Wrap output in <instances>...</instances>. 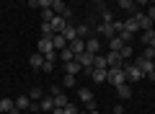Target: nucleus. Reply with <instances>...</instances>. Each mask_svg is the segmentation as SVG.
I'll return each instance as SVG.
<instances>
[{
  "label": "nucleus",
  "instance_id": "nucleus-31",
  "mask_svg": "<svg viewBox=\"0 0 155 114\" xmlns=\"http://www.w3.org/2000/svg\"><path fill=\"white\" fill-rule=\"evenodd\" d=\"M101 23H114V13L104 8V11H101Z\"/></svg>",
  "mask_w": 155,
  "mask_h": 114
},
{
  "label": "nucleus",
  "instance_id": "nucleus-51",
  "mask_svg": "<svg viewBox=\"0 0 155 114\" xmlns=\"http://www.w3.org/2000/svg\"><path fill=\"white\" fill-rule=\"evenodd\" d=\"M153 65H155V60H153Z\"/></svg>",
  "mask_w": 155,
  "mask_h": 114
},
{
  "label": "nucleus",
  "instance_id": "nucleus-14",
  "mask_svg": "<svg viewBox=\"0 0 155 114\" xmlns=\"http://www.w3.org/2000/svg\"><path fill=\"white\" fill-rule=\"evenodd\" d=\"M52 29H54V34H62V29H65L67 26V21H65V16H54V18H52Z\"/></svg>",
  "mask_w": 155,
  "mask_h": 114
},
{
  "label": "nucleus",
  "instance_id": "nucleus-1",
  "mask_svg": "<svg viewBox=\"0 0 155 114\" xmlns=\"http://www.w3.org/2000/svg\"><path fill=\"white\" fill-rule=\"evenodd\" d=\"M109 83L111 86H122V83H127V70L124 67H109Z\"/></svg>",
  "mask_w": 155,
  "mask_h": 114
},
{
  "label": "nucleus",
  "instance_id": "nucleus-43",
  "mask_svg": "<svg viewBox=\"0 0 155 114\" xmlns=\"http://www.w3.org/2000/svg\"><path fill=\"white\" fill-rule=\"evenodd\" d=\"M134 5H137V8H145V5H150V0H134Z\"/></svg>",
  "mask_w": 155,
  "mask_h": 114
},
{
  "label": "nucleus",
  "instance_id": "nucleus-46",
  "mask_svg": "<svg viewBox=\"0 0 155 114\" xmlns=\"http://www.w3.org/2000/svg\"><path fill=\"white\" fill-rule=\"evenodd\" d=\"M147 81H153V83H155V70H153V73H147Z\"/></svg>",
  "mask_w": 155,
  "mask_h": 114
},
{
  "label": "nucleus",
  "instance_id": "nucleus-35",
  "mask_svg": "<svg viewBox=\"0 0 155 114\" xmlns=\"http://www.w3.org/2000/svg\"><path fill=\"white\" fill-rule=\"evenodd\" d=\"M54 16H57V13L52 11V8H44V11H41V21H52Z\"/></svg>",
  "mask_w": 155,
  "mask_h": 114
},
{
  "label": "nucleus",
  "instance_id": "nucleus-38",
  "mask_svg": "<svg viewBox=\"0 0 155 114\" xmlns=\"http://www.w3.org/2000/svg\"><path fill=\"white\" fill-rule=\"evenodd\" d=\"M44 60H47V62H57V49H52V52H47V54H44Z\"/></svg>",
  "mask_w": 155,
  "mask_h": 114
},
{
  "label": "nucleus",
  "instance_id": "nucleus-26",
  "mask_svg": "<svg viewBox=\"0 0 155 114\" xmlns=\"http://www.w3.org/2000/svg\"><path fill=\"white\" fill-rule=\"evenodd\" d=\"M153 36H155V29H147V31H140V42L147 47L150 42H153Z\"/></svg>",
  "mask_w": 155,
  "mask_h": 114
},
{
  "label": "nucleus",
  "instance_id": "nucleus-6",
  "mask_svg": "<svg viewBox=\"0 0 155 114\" xmlns=\"http://www.w3.org/2000/svg\"><path fill=\"white\" fill-rule=\"evenodd\" d=\"M67 47H70V52L78 57L80 52H85V39H80V36H78V39H72V42H67Z\"/></svg>",
  "mask_w": 155,
  "mask_h": 114
},
{
  "label": "nucleus",
  "instance_id": "nucleus-22",
  "mask_svg": "<svg viewBox=\"0 0 155 114\" xmlns=\"http://www.w3.org/2000/svg\"><path fill=\"white\" fill-rule=\"evenodd\" d=\"M13 109H16V101H13V98H0V112L3 114L13 112Z\"/></svg>",
  "mask_w": 155,
  "mask_h": 114
},
{
  "label": "nucleus",
  "instance_id": "nucleus-33",
  "mask_svg": "<svg viewBox=\"0 0 155 114\" xmlns=\"http://www.w3.org/2000/svg\"><path fill=\"white\" fill-rule=\"evenodd\" d=\"M62 86L72 88V86H75V75H67V73H65V75H62Z\"/></svg>",
  "mask_w": 155,
  "mask_h": 114
},
{
  "label": "nucleus",
  "instance_id": "nucleus-19",
  "mask_svg": "<svg viewBox=\"0 0 155 114\" xmlns=\"http://www.w3.org/2000/svg\"><path fill=\"white\" fill-rule=\"evenodd\" d=\"M39 109H41V112H52V109H54V96H44L39 101Z\"/></svg>",
  "mask_w": 155,
  "mask_h": 114
},
{
  "label": "nucleus",
  "instance_id": "nucleus-2",
  "mask_svg": "<svg viewBox=\"0 0 155 114\" xmlns=\"http://www.w3.org/2000/svg\"><path fill=\"white\" fill-rule=\"evenodd\" d=\"M124 70H127V83H137L145 78V73L140 70L137 65H124Z\"/></svg>",
  "mask_w": 155,
  "mask_h": 114
},
{
  "label": "nucleus",
  "instance_id": "nucleus-9",
  "mask_svg": "<svg viewBox=\"0 0 155 114\" xmlns=\"http://www.w3.org/2000/svg\"><path fill=\"white\" fill-rule=\"evenodd\" d=\"M93 57H96V54H91L88 49H85V52H80V54H78L75 60L80 62V65H83V67H93Z\"/></svg>",
  "mask_w": 155,
  "mask_h": 114
},
{
  "label": "nucleus",
  "instance_id": "nucleus-4",
  "mask_svg": "<svg viewBox=\"0 0 155 114\" xmlns=\"http://www.w3.org/2000/svg\"><path fill=\"white\" fill-rule=\"evenodd\" d=\"M52 49H54L52 36H41V39H39V44H36V52L39 54H47V52H52Z\"/></svg>",
  "mask_w": 155,
  "mask_h": 114
},
{
  "label": "nucleus",
  "instance_id": "nucleus-47",
  "mask_svg": "<svg viewBox=\"0 0 155 114\" xmlns=\"http://www.w3.org/2000/svg\"><path fill=\"white\" fill-rule=\"evenodd\" d=\"M8 114H21V109H18V106H16V109H13V112H8Z\"/></svg>",
  "mask_w": 155,
  "mask_h": 114
},
{
  "label": "nucleus",
  "instance_id": "nucleus-48",
  "mask_svg": "<svg viewBox=\"0 0 155 114\" xmlns=\"http://www.w3.org/2000/svg\"><path fill=\"white\" fill-rule=\"evenodd\" d=\"M147 47H153V49H155V36H153V42H150V44H147Z\"/></svg>",
  "mask_w": 155,
  "mask_h": 114
},
{
  "label": "nucleus",
  "instance_id": "nucleus-13",
  "mask_svg": "<svg viewBox=\"0 0 155 114\" xmlns=\"http://www.w3.org/2000/svg\"><path fill=\"white\" fill-rule=\"evenodd\" d=\"M62 36H65L67 42H72V39H78V26H75V23H67V26L62 29Z\"/></svg>",
  "mask_w": 155,
  "mask_h": 114
},
{
  "label": "nucleus",
  "instance_id": "nucleus-5",
  "mask_svg": "<svg viewBox=\"0 0 155 114\" xmlns=\"http://www.w3.org/2000/svg\"><path fill=\"white\" fill-rule=\"evenodd\" d=\"M124 29H127L129 34L137 36V34H140V21H137V16H127V18H124Z\"/></svg>",
  "mask_w": 155,
  "mask_h": 114
},
{
  "label": "nucleus",
  "instance_id": "nucleus-24",
  "mask_svg": "<svg viewBox=\"0 0 155 114\" xmlns=\"http://www.w3.org/2000/svg\"><path fill=\"white\" fill-rule=\"evenodd\" d=\"M52 44H54V49L60 52V49H65V47H67V39L62 36V34H54V36H52Z\"/></svg>",
  "mask_w": 155,
  "mask_h": 114
},
{
  "label": "nucleus",
  "instance_id": "nucleus-50",
  "mask_svg": "<svg viewBox=\"0 0 155 114\" xmlns=\"http://www.w3.org/2000/svg\"><path fill=\"white\" fill-rule=\"evenodd\" d=\"M93 3H104V0H93Z\"/></svg>",
  "mask_w": 155,
  "mask_h": 114
},
{
  "label": "nucleus",
  "instance_id": "nucleus-17",
  "mask_svg": "<svg viewBox=\"0 0 155 114\" xmlns=\"http://www.w3.org/2000/svg\"><path fill=\"white\" fill-rule=\"evenodd\" d=\"M78 98L83 104H93V91L91 88H78Z\"/></svg>",
  "mask_w": 155,
  "mask_h": 114
},
{
  "label": "nucleus",
  "instance_id": "nucleus-41",
  "mask_svg": "<svg viewBox=\"0 0 155 114\" xmlns=\"http://www.w3.org/2000/svg\"><path fill=\"white\" fill-rule=\"evenodd\" d=\"M41 70H44V73H52V70H54V62H47V60H44V67H41Z\"/></svg>",
  "mask_w": 155,
  "mask_h": 114
},
{
  "label": "nucleus",
  "instance_id": "nucleus-34",
  "mask_svg": "<svg viewBox=\"0 0 155 114\" xmlns=\"http://www.w3.org/2000/svg\"><path fill=\"white\" fill-rule=\"evenodd\" d=\"M140 57H145V60H155V49H153V47H145Z\"/></svg>",
  "mask_w": 155,
  "mask_h": 114
},
{
  "label": "nucleus",
  "instance_id": "nucleus-20",
  "mask_svg": "<svg viewBox=\"0 0 155 114\" xmlns=\"http://www.w3.org/2000/svg\"><path fill=\"white\" fill-rule=\"evenodd\" d=\"M91 78H93L96 83H106V81H109V70H96V67H93Z\"/></svg>",
  "mask_w": 155,
  "mask_h": 114
},
{
  "label": "nucleus",
  "instance_id": "nucleus-10",
  "mask_svg": "<svg viewBox=\"0 0 155 114\" xmlns=\"http://www.w3.org/2000/svg\"><path fill=\"white\" fill-rule=\"evenodd\" d=\"M106 60H109V67H124V60L119 52H109L106 54Z\"/></svg>",
  "mask_w": 155,
  "mask_h": 114
},
{
  "label": "nucleus",
  "instance_id": "nucleus-30",
  "mask_svg": "<svg viewBox=\"0 0 155 114\" xmlns=\"http://www.w3.org/2000/svg\"><path fill=\"white\" fill-rule=\"evenodd\" d=\"M67 101H70V98H67V96H65L62 91H60V93H54V106H65Z\"/></svg>",
  "mask_w": 155,
  "mask_h": 114
},
{
  "label": "nucleus",
  "instance_id": "nucleus-49",
  "mask_svg": "<svg viewBox=\"0 0 155 114\" xmlns=\"http://www.w3.org/2000/svg\"><path fill=\"white\" fill-rule=\"evenodd\" d=\"M78 114H91V112H78Z\"/></svg>",
  "mask_w": 155,
  "mask_h": 114
},
{
  "label": "nucleus",
  "instance_id": "nucleus-40",
  "mask_svg": "<svg viewBox=\"0 0 155 114\" xmlns=\"http://www.w3.org/2000/svg\"><path fill=\"white\" fill-rule=\"evenodd\" d=\"M52 3H54V0H39V8H41V11H44V8H52Z\"/></svg>",
  "mask_w": 155,
  "mask_h": 114
},
{
  "label": "nucleus",
  "instance_id": "nucleus-18",
  "mask_svg": "<svg viewBox=\"0 0 155 114\" xmlns=\"http://www.w3.org/2000/svg\"><path fill=\"white\" fill-rule=\"evenodd\" d=\"M116 3H119V8H122L124 13H129V16H132V13L137 11V5H134V0H116Z\"/></svg>",
  "mask_w": 155,
  "mask_h": 114
},
{
  "label": "nucleus",
  "instance_id": "nucleus-45",
  "mask_svg": "<svg viewBox=\"0 0 155 114\" xmlns=\"http://www.w3.org/2000/svg\"><path fill=\"white\" fill-rule=\"evenodd\" d=\"M114 114H124V109L122 106H114Z\"/></svg>",
  "mask_w": 155,
  "mask_h": 114
},
{
  "label": "nucleus",
  "instance_id": "nucleus-7",
  "mask_svg": "<svg viewBox=\"0 0 155 114\" xmlns=\"http://www.w3.org/2000/svg\"><path fill=\"white\" fill-rule=\"evenodd\" d=\"M134 65H137L140 70L145 73V78H147V73H153V70H155V65H153V60H145V57H137V60H134Z\"/></svg>",
  "mask_w": 155,
  "mask_h": 114
},
{
  "label": "nucleus",
  "instance_id": "nucleus-8",
  "mask_svg": "<svg viewBox=\"0 0 155 114\" xmlns=\"http://www.w3.org/2000/svg\"><path fill=\"white\" fill-rule=\"evenodd\" d=\"M85 49H88L91 54H98L101 52V39L98 36H88L85 39Z\"/></svg>",
  "mask_w": 155,
  "mask_h": 114
},
{
  "label": "nucleus",
  "instance_id": "nucleus-44",
  "mask_svg": "<svg viewBox=\"0 0 155 114\" xmlns=\"http://www.w3.org/2000/svg\"><path fill=\"white\" fill-rule=\"evenodd\" d=\"M28 8H39V0H28Z\"/></svg>",
  "mask_w": 155,
  "mask_h": 114
},
{
  "label": "nucleus",
  "instance_id": "nucleus-42",
  "mask_svg": "<svg viewBox=\"0 0 155 114\" xmlns=\"http://www.w3.org/2000/svg\"><path fill=\"white\" fill-rule=\"evenodd\" d=\"M145 13H147V16L155 21V5H147V11H145Z\"/></svg>",
  "mask_w": 155,
  "mask_h": 114
},
{
  "label": "nucleus",
  "instance_id": "nucleus-21",
  "mask_svg": "<svg viewBox=\"0 0 155 114\" xmlns=\"http://www.w3.org/2000/svg\"><path fill=\"white\" fill-rule=\"evenodd\" d=\"M31 104H34V101L28 98V93H26V96H18V98H16V106L21 109V112H26V109H31Z\"/></svg>",
  "mask_w": 155,
  "mask_h": 114
},
{
  "label": "nucleus",
  "instance_id": "nucleus-39",
  "mask_svg": "<svg viewBox=\"0 0 155 114\" xmlns=\"http://www.w3.org/2000/svg\"><path fill=\"white\" fill-rule=\"evenodd\" d=\"M114 29H116V34L124 29V21H122V18H114Z\"/></svg>",
  "mask_w": 155,
  "mask_h": 114
},
{
  "label": "nucleus",
  "instance_id": "nucleus-29",
  "mask_svg": "<svg viewBox=\"0 0 155 114\" xmlns=\"http://www.w3.org/2000/svg\"><path fill=\"white\" fill-rule=\"evenodd\" d=\"M119 54H122V60H129V57L134 54V47H132V44H124V47H122V52H119Z\"/></svg>",
  "mask_w": 155,
  "mask_h": 114
},
{
  "label": "nucleus",
  "instance_id": "nucleus-12",
  "mask_svg": "<svg viewBox=\"0 0 155 114\" xmlns=\"http://www.w3.org/2000/svg\"><path fill=\"white\" fill-rule=\"evenodd\" d=\"M28 65H31L34 70H41V67H44V54H39V52H34L31 57H28Z\"/></svg>",
  "mask_w": 155,
  "mask_h": 114
},
{
  "label": "nucleus",
  "instance_id": "nucleus-15",
  "mask_svg": "<svg viewBox=\"0 0 155 114\" xmlns=\"http://www.w3.org/2000/svg\"><path fill=\"white\" fill-rule=\"evenodd\" d=\"M122 47H124V42H122V36H119V34L109 39V52H122Z\"/></svg>",
  "mask_w": 155,
  "mask_h": 114
},
{
  "label": "nucleus",
  "instance_id": "nucleus-27",
  "mask_svg": "<svg viewBox=\"0 0 155 114\" xmlns=\"http://www.w3.org/2000/svg\"><path fill=\"white\" fill-rule=\"evenodd\" d=\"M52 11H54L57 16H62V13L67 11V5H65V0H54V3H52Z\"/></svg>",
  "mask_w": 155,
  "mask_h": 114
},
{
  "label": "nucleus",
  "instance_id": "nucleus-37",
  "mask_svg": "<svg viewBox=\"0 0 155 114\" xmlns=\"http://www.w3.org/2000/svg\"><path fill=\"white\" fill-rule=\"evenodd\" d=\"M62 109H65V114H78V106H75L72 101H67V104H65Z\"/></svg>",
  "mask_w": 155,
  "mask_h": 114
},
{
  "label": "nucleus",
  "instance_id": "nucleus-11",
  "mask_svg": "<svg viewBox=\"0 0 155 114\" xmlns=\"http://www.w3.org/2000/svg\"><path fill=\"white\" fill-rule=\"evenodd\" d=\"M65 73L67 75H78V73H83V65L78 60H70V62H65Z\"/></svg>",
  "mask_w": 155,
  "mask_h": 114
},
{
  "label": "nucleus",
  "instance_id": "nucleus-25",
  "mask_svg": "<svg viewBox=\"0 0 155 114\" xmlns=\"http://www.w3.org/2000/svg\"><path fill=\"white\" fill-rule=\"evenodd\" d=\"M57 60H62V62H70V60H75V54L70 52V47H65V49H60V52H57Z\"/></svg>",
  "mask_w": 155,
  "mask_h": 114
},
{
  "label": "nucleus",
  "instance_id": "nucleus-28",
  "mask_svg": "<svg viewBox=\"0 0 155 114\" xmlns=\"http://www.w3.org/2000/svg\"><path fill=\"white\" fill-rule=\"evenodd\" d=\"M41 36H54V29L49 21H41Z\"/></svg>",
  "mask_w": 155,
  "mask_h": 114
},
{
  "label": "nucleus",
  "instance_id": "nucleus-23",
  "mask_svg": "<svg viewBox=\"0 0 155 114\" xmlns=\"http://www.w3.org/2000/svg\"><path fill=\"white\" fill-rule=\"evenodd\" d=\"M116 93H119V98H129L132 96V86L129 83H122V86H116Z\"/></svg>",
  "mask_w": 155,
  "mask_h": 114
},
{
  "label": "nucleus",
  "instance_id": "nucleus-16",
  "mask_svg": "<svg viewBox=\"0 0 155 114\" xmlns=\"http://www.w3.org/2000/svg\"><path fill=\"white\" fill-rule=\"evenodd\" d=\"M93 67H96V70H109V60H106V54H96V57H93Z\"/></svg>",
  "mask_w": 155,
  "mask_h": 114
},
{
  "label": "nucleus",
  "instance_id": "nucleus-3",
  "mask_svg": "<svg viewBox=\"0 0 155 114\" xmlns=\"http://www.w3.org/2000/svg\"><path fill=\"white\" fill-rule=\"evenodd\" d=\"M106 36V39H111V36H116V29H114V23H98V29H96V36Z\"/></svg>",
  "mask_w": 155,
  "mask_h": 114
},
{
  "label": "nucleus",
  "instance_id": "nucleus-32",
  "mask_svg": "<svg viewBox=\"0 0 155 114\" xmlns=\"http://www.w3.org/2000/svg\"><path fill=\"white\" fill-rule=\"evenodd\" d=\"M28 98H31V101H36V98H44V91H41V88H31V91H28Z\"/></svg>",
  "mask_w": 155,
  "mask_h": 114
},
{
  "label": "nucleus",
  "instance_id": "nucleus-36",
  "mask_svg": "<svg viewBox=\"0 0 155 114\" xmlns=\"http://www.w3.org/2000/svg\"><path fill=\"white\" fill-rule=\"evenodd\" d=\"M88 31H91V26L88 23H80V26H78V36L83 39V36H88Z\"/></svg>",
  "mask_w": 155,
  "mask_h": 114
}]
</instances>
